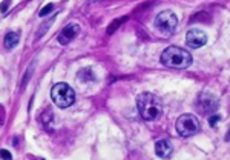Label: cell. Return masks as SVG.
Segmentation results:
<instances>
[{"instance_id":"13","label":"cell","mask_w":230,"mask_h":160,"mask_svg":"<svg viewBox=\"0 0 230 160\" xmlns=\"http://www.w3.org/2000/svg\"><path fill=\"white\" fill-rule=\"evenodd\" d=\"M52 9H54V5L49 3V5H46V6H45L43 9H40L39 15H40V17H45V15H48L49 13H52Z\"/></svg>"},{"instance_id":"6","label":"cell","mask_w":230,"mask_h":160,"mask_svg":"<svg viewBox=\"0 0 230 160\" xmlns=\"http://www.w3.org/2000/svg\"><path fill=\"white\" fill-rule=\"evenodd\" d=\"M186 43H187V46L198 49V48L204 46L207 43V34L200 28H192L186 34Z\"/></svg>"},{"instance_id":"7","label":"cell","mask_w":230,"mask_h":160,"mask_svg":"<svg viewBox=\"0 0 230 160\" xmlns=\"http://www.w3.org/2000/svg\"><path fill=\"white\" fill-rule=\"evenodd\" d=\"M198 109L204 114L213 113L215 109H218V99L209 93H202L198 97Z\"/></svg>"},{"instance_id":"11","label":"cell","mask_w":230,"mask_h":160,"mask_svg":"<svg viewBox=\"0 0 230 160\" xmlns=\"http://www.w3.org/2000/svg\"><path fill=\"white\" fill-rule=\"evenodd\" d=\"M127 20V17H120V19H117L115 22H112L109 26H108V34H112V33H115L117 29H118V26L123 23V22H126Z\"/></svg>"},{"instance_id":"2","label":"cell","mask_w":230,"mask_h":160,"mask_svg":"<svg viewBox=\"0 0 230 160\" xmlns=\"http://www.w3.org/2000/svg\"><path fill=\"white\" fill-rule=\"evenodd\" d=\"M161 63L166 68L172 69H186L192 65V54L189 51L178 46H169L166 48L161 54Z\"/></svg>"},{"instance_id":"16","label":"cell","mask_w":230,"mask_h":160,"mask_svg":"<svg viewBox=\"0 0 230 160\" xmlns=\"http://www.w3.org/2000/svg\"><path fill=\"white\" fill-rule=\"evenodd\" d=\"M0 157L5 159V160H11L12 159V156L9 154V151H0Z\"/></svg>"},{"instance_id":"8","label":"cell","mask_w":230,"mask_h":160,"mask_svg":"<svg viewBox=\"0 0 230 160\" xmlns=\"http://www.w3.org/2000/svg\"><path fill=\"white\" fill-rule=\"evenodd\" d=\"M80 33V25L78 23H69L68 26L63 28V31L58 34V42L61 45H68L69 42H72Z\"/></svg>"},{"instance_id":"12","label":"cell","mask_w":230,"mask_h":160,"mask_svg":"<svg viewBox=\"0 0 230 160\" xmlns=\"http://www.w3.org/2000/svg\"><path fill=\"white\" fill-rule=\"evenodd\" d=\"M34 65H35V62H34L32 65L29 66V72H26V74H25V77H23V85H22V89H25V86H26V83L29 82V77H31V74L34 72Z\"/></svg>"},{"instance_id":"4","label":"cell","mask_w":230,"mask_h":160,"mask_svg":"<svg viewBox=\"0 0 230 160\" xmlns=\"http://www.w3.org/2000/svg\"><path fill=\"white\" fill-rule=\"evenodd\" d=\"M176 25H178V17L170 9H166V11L160 13L157 15V19H155V28L164 35L172 34L176 28Z\"/></svg>"},{"instance_id":"3","label":"cell","mask_w":230,"mask_h":160,"mask_svg":"<svg viewBox=\"0 0 230 160\" xmlns=\"http://www.w3.org/2000/svg\"><path fill=\"white\" fill-rule=\"evenodd\" d=\"M51 99L58 108H69L75 102V93L68 83H55L51 89Z\"/></svg>"},{"instance_id":"15","label":"cell","mask_w":230,"mask_h":160,"mask_svg":"<svg viewBox=\"0 0 230 160\" xmlns=\"http://www.w3.org/2000/svg\"><path fill=\"white\" fill-rule=\"evenodd\" d=\"M9 5H11V0H5V2L2 3V6H0V13H6Z\"/></svg>"},{"instance_id":"14","label":"cell","mask_w":230,"mask_h":160,"mask_svg":"<svg viewBox=\"0 0 230 160\" xmlns=\"http://www.w3.org/2000/svg\"><path fill=\"white\" fill-rule=\"evenodd\" d=\"M219 120H221V115H218V114L210 115V117H209V125H210V126H215Z\"/></svg>"},{"instance_id":"5","label":"cell","mask_w":230,"mask_h":160,"mask_svg":"<svg viewBox=\"0 0 230 160\" xmlns=\"http://www.w3.org/2000/svg\"><path fill=\"white\" fill-rule=\"evenodd\" d=\"M176 131L181 137L195 136L200 131V120L193 114H183L176 120Z\"/></svg>"},{"instance_id":"9","label":"cell","mask_w":230,"mask_h":160,"mask_svg":"<svg viewBox=\"0 0 230 160\" xmlns=\"http://www.w3.org/2000/svg\"><path fill=\"white\" fill-rule=\"evenodd\" d=\"M173 152V146L172 143L167 140H158L155 143V154L161 159H169Z\"/></svg>"},{"instance_id":"17","label":"cell","mask_w":230,"mask_h":160,"mask_svg":"<svg viewBox=\"0 0 230 160\" xmlns=\"http://www.w3.org/2000/svg\"><path fill=\"white\" fill-rule=\"evenodd\" d=\"M37 160H43V159H37Z\"/></svg>"},{"instance_id":"10","label":"cell","mask_w":230,"mask_h":160,"mask_svg":"<svg viewBox=\"0 0 230 160\" xmlns=\"http://www.w3.org/2000/svg\"><path fill=\"white\" fill-rule=\"evenodd\" d=\"M19 40H20V35L17 33H8L5 35V46H6L8 49H12V48L17 46Z\"/></svg>"},{"instance_id":"1","label":"cell","mask_w":230,"mask_h":160,"mask_svg":"<svg viewBox=\"0 0 230 160\" xmlns=\"http://www.w3.org/2000/svg\"><path fill=\"white\" fill-rule=\"evenodd\" d=\"M137 106L138 111H140V115L147 122L157 120L163 114V102L151 93H143L138 95Z\"/></svg>"}]
</instances>
